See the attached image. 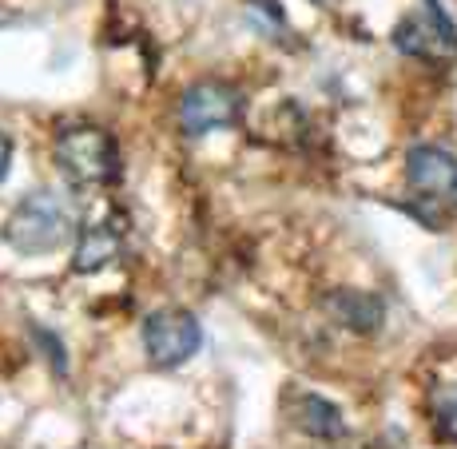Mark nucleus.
I'll return each instance as SVG.
<instances>
[{
	"label": "nucleus",
	"instance_id": "obj_1",
	"mask_svg": "<svg viewBox=\"0 0 457 449\" xmlns=\"http://www.w3.org/2000/svg\"><path fill=\"white\" fill-rule=\"evenodd\" d=\"M4 243L16 254H52L80 239V215L64 187H32L4 219Z\"/></svg>",
	"mask_w": 457,
	"mask_h": 449
},
{
	"label": "nucleus",
	"instance_id": "obj_2",
	"mask_svg": "<svg viewBox=\"0 0 457 449\" xmlns=\"http://www.w3.org/2000/svg\"><path fill=\"white\" fill-rule=\"evenodd\" d=\"M56 163L72 183L84 187H108L120 179V147L104 128L76 123L64 128L56 139Z\"/></svg>",
	"mask_w": 457,
	"mask_h": 449
},
{
	"label": "nucleus",
	"instance_id": "obj_3",
	"mask_svg": "<svg viewBox=\"0 0 457 449\" xmlns=\"http://www.w3.org/2000/svg\"><path fill=\"white\" fill-rule=\"evenodd\" d=\"M144 354L155 370H175L199 354L204 346V327L191 311H179V306H167V311H155L144 319Z\"/></svg>",
	"mask_w": 457,
	"mask_h": 449
},
{
	"label": "nucleus",
	"instance_id": "obj_4",
	"mask_svg": "<svg viewBox=\"0 0 457 449\" xmlns=\"http://www.w3.org/2000/svg\"><path fill=\"white\" fill-rule=\"evenodd\" d=\"M239 112H243V96L235 92L231 84L204 80V84H195V87L183 92L179 112H175V116H179L183 136L199 139V136H207V131H215V128H231V123L239 120Z\"/></svg>",
	"mask_w": 457,
	"mask_h": 449
},
{
	"label": "nucleus",
	"instance_id": "obj_5",
	"mask_svg": "<svg viewBox=\"0 0 457 449\" xmlns=\"http://www.w3.org/2000/svg\"><path fill=\"white\" fill-rule=\"evenodd\" d=\"M394 44H398L406 56L421 60H445L457 56V29L445 16L442 0H426V12H414L394 29Z\"/></svg>",
	"mask_w": 457,
	"mask_h": 449
},
{
	"label": "nucleus",
	"instance_id": "obj_6",
	"mask_svg": "<svg viewBox=\"0 0 457 449\" xmlns=\"http://www.w3.org/2000/svg\"><path fill=\"white\" fill-rule=\"evenodd\" d=\"M410 187L421 191L426 199H457V155L445 147L421 144L406 155Z\"/></svg>",
	"mask_w": 457,
	"mask_h": 449
},
{
	"label": "nucleus",
	"instance_id": "obj_7",
	"mask_svg": "<svg viewBox=\"0 0 457 449\" xmlns=\"http://www.w3.org/2000/svg\"><path fill=\"white\" fill-rule=\"evenodd\" d=\"M120 251H124V231H120L116 219H104V223L80 231L72 267H76V275H96V270H104L112 259H120Z\"/></svg>",
	"mask_w": 457,
	"mask_h": 449
},
{
	"label": "nucleus",
	"instance_id": "obj_8",
	"mask_svg": "<svg viewBox=\"0 0 457 449\" xmlns=\"http://www.w3.org/2000/svg\"><path fill=\"white\" fill-rule=\"evenodd\" d=\"M287 418L295 421V429L311 437H322V442H334V437L346 434V421H342V410L327 402L322 394H295L287 402Z\"/></svg>",
	"mask_w": 457,
	"mask_h": 449
},
{
	"label": "nucleus",
	"instance_id": "obj_9",
	"mask_svg": "<svg viewBox=\"0 0 457 449\" xmlns=\"http://www.w3.org/2000/svg\"><path fill=\"white\" fill-rule=\"evenodd\" d=\"M327 311L342 322V327H350L358 334H374L386 319V306L378 303L374 295H358V290H338V295H330Z\"/></svg>",
	"mask_w": 457,
	"mask_h": 449
},
{
	"label": "nucleus",
	"instance_id": "obj_10",
	"mask_svg": "<svg viewBox=\"0 0 457 449\" xmlns=\"http://www.w3.org/2000/svg\"><path fill=\"white\" fill-rule=\"evenodd\" d=\"M437 421L450 437H457V386L453 390H442L437 394Z\"/></svg>",
	"mask_w": 457,
	"mask_h": 449
},
{
	"label": "nucleus",
	"instance_id": "obj_11",
	"mask_svg": "<svg viewBox=\"0 0 457 449\" xmlns=\"http://www.w3.org/2000/svg\"><path fill=\"white\" fill-rule=\"evenodd\" d=\"M32 334H37V342H44V350H48V354H52V366H56L60 374H64L68 366H64V346H60V338H52V334L44 330V327H37Z\"/></svg>",
	"mask_w": 457,
	"mask_h": 449
},
{
	"label": "nucleus",
	"instance_id": "obj_12",
	"mask_svg": "<svg viewBox=\"0 0 457 449\" xmlns=\"http://www.w3.org/2000/svg\"><path fill=\"white\" fill-rule=\"evenodd\" d=\"M8 167H12V139L0 131V183L8 179Z\"/></svg>",
	"mask_w": 457,
	"mask_h": 449
}]
</instances>
